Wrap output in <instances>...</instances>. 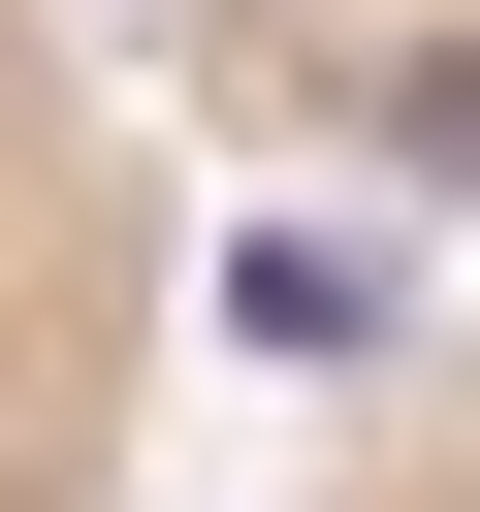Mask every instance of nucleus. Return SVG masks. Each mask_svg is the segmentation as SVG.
Instances as JSON below:
<instances>
[{
  "instance_id": "f257e3e1",
  "label": "nucleus",
  "mask_w": 480,
  "mask_h": 512,
  "mask_svg": "<svg viewBox=\"0 0 480 512\" xmlns=\"http://www.w3.org/2000/svg\"><path fill=\"white\" fill-rule=\"evenodd\" d=\"M160 448V128L96 0H0V512H128Z\"/></svg>"
},
{
  "instance_id": "7ed1b4c3",
  "label": "nucleus",
  "mask_w": 480,
  "mask_h": 512,
  "mask_svg": "<svg viewBox=\"0 0 480 512\" xmlns=\"http://www.w3.org/2000/svg\"><path fill=\"white\" fill-rule=\"evenodd\" d=\"M320 512H480V384H448V416H352V480H320Z\"/></svg>"
},
{
  "instance_id": "f03ea898",
  "label": "nucleus",
  "mask_w": 480,
  "mask_h": 512,
  "mask_svg": "<svg viewBox=\"0 0 480 512\" xmlns=\"http://www.w3.org/2000/svg\"><path fill=\"white\" fill-rule=\"evenodd\" d=\"M96 32L288 160H480V0H96Z\"/></svg>"
}]
</instances>
